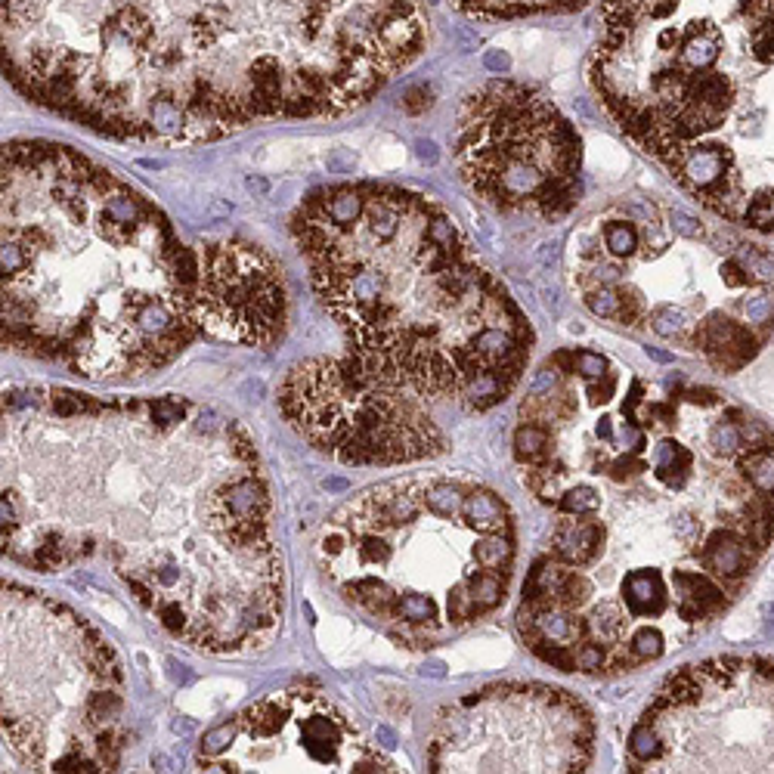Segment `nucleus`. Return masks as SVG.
<instances>
[{
  "label": "nucleus",
  "instance_id": "1",
  "mask_svg": "<svg viewBox=\"0 0 774 774\" xmlns=\"http://www.w3.org/2000/svg\"><path fill=\"white\" fill-rule=\"evenodd\" d=\"M251 434L196 406L180 425L149 400L69 387L4 391V555L38 573L103 555L174 638L208 654L267 648L285 573Z\"/></svg>",
  "mask_w": 774,
  "mask_h": 774
},
{
  "label": "nucleus",
  "instance_id": "2",
  "mask_svg": "<svg viewBox=\"0 0 774 774\" xmlns=\"http://www.w3.org/2000/svg\"><path fill=\"white\" fill-rule=\"evenodd\" d=\"M418 0H4V78L121 143L366 106L425 53Z\"/></svg>",
  "mask_w": 774,
  "mask_h": 774
},
{
  "label": "nucleus",
  "instance_id": "3",
  "mask_svg": "<svg viewBox=\"0 0 774 774\" xmlns=\"http://www.w3.org/2000/svg\"><path fill=\"white\" fill-rule=\"evenodd\" d=\"M0 223L4 347L87 381H131L205 335L196 248L100 161L50 140L7 143Z\"/></svg>",
  "mask_w": 774,
  "mask_h": 774
},
{
  "label": "nucleus",
  "instance_id": "4",
  "mask_svg": "<svg viewBox=\"0 0 774 774\" xmlns=\"http://www.w3.org/2000/svg\"><path fill=\"white\" fill-rule=\"evenodd\" d=\"M292 236L350 357L418 400L487 412L518 387L533 326L440 202L394 183H335Z\"/></svg>",
  "mask_w": 774,
  "mask_h": 774
},
{
  "label": "nucleus",
  "instance_id": "5",
  "mask_svg": "<svg viewBox=\"0 0 774 774\" xmlns=\"http://www.w3.org/2000/svg\"><path fill=\"white\" fill-rule=\"evenodd\" d=\"M589 81L682 192L774 233V0H601Z\"/></svg>",
  "mask_w": 774,
  "mask_h": 774
},
{
  "label": "nucleus",
  "instance_id": "6",
  "mask_svg": "<svg viewBox=\"0 0 774 774\" xmlns=\"http://www.w3.org/2000/svg\"><path fill=\"white\" fill-rule=\"evenodd\" d=\"M4 771H115L124 669L75 610L4 583Z\"/></svg>",
  "mask_w": 774,
  "mask_h": 774
},
{
  "label": "nucleus",
  "instance_id": "7",
  "mask_svg": "<svg viewBox=\"0 0 774 774\" xmlns=\"http://www.w3.org/2000/svg\"><path fill=\"white\" fill-rule=\"evenodd\" d=\"M449 143L459 177L496 214L561 220L583 196V140L530 81L487 78L471 87Z\"/></svg>",
  "mask_w": 774,
  "mask_h": 774
},
{
  "label": "nucleus",
  "instance_id": "8",
  "mask_svg": "<svg viewBox=\"0 0 774 774\" xmlns=\"http://www.w3.org/2000/svg\"><path fill=\"white\" fill-rule=\"evenodd\" d=\"M279 409L316 453L341 465L391 468L446 449L422 400L375 378L353 357L295 363L279 384Z\"/></svg>",
  "mask_w": 774,
  "mask_h": 774
},
{
  "label": "nucleus",
  "instance_id": "9",
  "mask_svg": "<svg viewBox=\"0 0 774 774\" xmlns=\"http://www.w3.org/2000/svg\"><path fill=\"white\" fill-rule=\"evenodd\" d=\"M660 737L648 771H774V660L716 657L685 666L641 716Z\"/></svg>",
  "mask_w": 774,
  "mask_h": 774
},
{
  "label": "nucleus",
  "instance_id": "10",
  "mask_svg": "<svg viewBox=\"0 0 774 774\" xmlns=\"http://www.w3.org/2000/svg\"><path fill=\"white\" fill-rule=\"evenodd\" d=\"M592 713L548 685H496L449 706L428 747L431 771H586Z\"/></svg>",
  "mask_w": 774,
  "mask_h": 774
},
{
  "label": "nucleus",
  "instance_id": "11",
  "mask_svg": "<svg viewBox=\"0 0 774 774\" xmlns=\"http://www.w3.org/2000/svg\"><path fill=\"white\" fill-rule=\"evenodd\" d=\"M202 771H397L338 703L288 688L202 734Z\"/></svg>",
  "mask_w": 774,
  "mask_h": 774
},
{
  "label": "nucleus",
  "instance_id": "12",
  "mask_svg": "<svg viewBox=\"0 0 774 774\" xmlns=\"http://www.w3.org/2000/svg\"><path fill=\"white\" fill-rule=\"evenodd\" d=\"M196 307L205 335L242 347H270L288 326V288L276 257L248 239L196 248Z\"/></svg>",
  "mask_w": 774,
  "mask_h": 774
},
{
  "label": "nucleus",
  "instance_id": "13",
  "mask_svg": "<svg viewBox=\"0 0 774 774\" xmlns=\"http://www.w3.org/2000/svg\"><path fill=\"white\" fill-rule=\"evenodd\" d=\"M604 524L592 521V514H573L552 530V558L567 567H589L604 552Z\"/></svg>",
  "mask_w": 774,
  "mask_h": 774
},
{
  "label": "nucleus",
  "instance_id": "14",
  "mask_svg": "<svg viewBox=\"0 0 774 774\" xmlns=\"http://www.w3.org/2000/svg\"><path fill=\"white\" fill-rule=\"evenodd\" d=\"M669 589L663 570L657 567H635L620 579V604L632 620H657L669 610Z\"/></svg>",
  "mask_w": 774,
  "mask_h": 774
},
{
  "label": "nucleus",
  "instance_id": "15",
  "mask_svg": "<svg viewBox=\"0 0 774 774\" xmlns=\"http://www.w3.org/2000/svg\"><path fill=\"white\" fill-rule=\"evenodd\" d=\"M449 4L480 19H536L576 13L589 7L592 0H449Z\"/></svg>",
  "mask_w": 774,
  "mask_h": 774
},
{
  "label": "nucleus",
  "instance_id": "16",
  "mask_svg": "<svg viewBox=\"0 0 774 774\" xmlns=\"http://www.w3.org/2000/svg\"><path fill=\"white\" fill-rule=\"evenodd\" d=\"M694 471V453L679 440H660L654 446V477L669 490H685V483Z\"/></svg>",
  "mask_w": 774,
  "mask_h": 774
},
{
  "label": "nucleus",
  "instance_id": "17",
  "mask_svg": "<svg viewBox=\"0 0 774 774\" xmlns=\"http://www.w3.org/2000/svg\"><path fill=\"white\" fill-rule=\"evenodd\" d=\"M514 456L524 465H542L552 456V431L539 422H524L514 431Z\"/></svg>",
  "mask_w": 774,
  "mask_h": 774
},
{
  "label": "nucleus",
  "instance_id": "18",
  "mask_svg": "<svg viewBox=\"0 0 774 774\" xmlns=\"http://www.w3.org/2000/svg\"><path fill=\"white\" fill-rule=\"evenodd\" d=\"M555 363L564 366V372L570 375H583L586 381H598L607 375V360L595 350H567V353H558Z\"/></svg>",
  "mask_w": 774,
  "mask_h": 774
},
{
  "label": "nucleus",
  "instance_id": "19",
  "mask_svg": "<svg viewBox=\"0 0 774 774\" xmlns=\"http://www.w3.org/2000/svg\"><path fill=\"white\" fill-rule=\"evenodd\" d=\"M629 651L635 663H651L666 654V635L657 626H638L629 635Z\"/></svg>",
  "mask_w": 774,
  "mask_h": 774
},
{
  "label": "nucleus",
  "instance_id": "20",
  "mask_svg": "<svg viewBox=\"0 0 774 774\" xmlns=\"http://www.w3.org/2000/svg\"><path fill=\"white\" fill-rule=\"evenodd\" d=\"M555 505L561 508V514H595L601 508V493L592 487H573L564 496H558Z\"/></svg>",
  "mask_w": 774,
  "mask_h": 774
},
{
  "label": "nucleus",
  "instance_id": "21",
  "mask_svg": "<svg viewBox=\"0 0 774 774\" xmlns=\"http://www.w3.org/2000/svg\"><path fill=\"white\" fill-rule=\"evenodd\" d=\"M614 391H617V381H614V375H604V384H589V400L592 403H607L610 397H614Z\"/></svg>",
  "mask_w": 774,
  "mask_h": 774
},
{
  "label": "nucleus",
  "instance_id": "22",
  "mask_svg": "<svg viewBox=\"0 0 774 774\" xmlns=\"http://www.w3.org/2000/svg\"><path fill=\"white\" fill-rule=\"evenodd\" d=\"M418 155H422V158H428L431 165L437 161V152H434V146H431V143H418Z\"/></svg>",
  "mask_w": 774,
  "mask_h": 774
},
{
  "label": "nucleus",
  "instance_id": "23",
  "mask_svg": "<svg viewBox=\"0 0 774 774\" xmlns=\"http://www.w3.org/2000/svg\"><path fill=\"white\" fill-rule=\"evenodd\" d=\"M648 357H654V360H660V363H669V360H672L666 350H657V347H648Z\"/></svg>",
  "mask_w": 774,
  "mask_h": 774
}]
</instances>
